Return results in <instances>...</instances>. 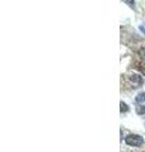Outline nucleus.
I'll return each instance as SVG.
<instances>
[{"instance_id": "obj_6", "label": "nucleus", "mask_w": 145, "mask_h": 152, "mask_svg": "<svg viewBox=\"0 0 145 152\" xmlns=\"http://www.w3.org/2000/svg\"><path fill=\"white\" fill-rule=\"evenodd\" d=\"M138 69H139V71H141V72L145 75V65H143V64H141V65H139V66H138Z\"/></svg>"}, {"instance_id": "obj_1", "label": "nucleus", "mask_w": 145, "mask_h": 152, "mask_svg": "<svg viewBox=\"0 0 145 152\" xmlns=\"http://www.w3.org/2000/svg\"><path fill=\"white\" fill-rule=\"evenodd\" d=\"M125 143L127 146H132V147H140L144 145V138L139 134H130L125 138Z\"/></svg>"}, {"instance_id": "obj_7", "label": "nucleus", "mask_w": 145, "mask_h": 152, "mask_svg": "<svg viewBox=\"0 0 145 152\" xmlns=\"http://www.w3.org/2000/svg\"><path fill=\"white\" fill-rule=\"evenodd\" d=\"M139 55H140V56H141V57H143V58L145 60V47H144V48H141V50H140V51H139Z\"/></svg>"}, {"instance_id": "obj_3", "label": "nucleus", "mask_w": 145, "mask_h": 152, "mask_svg": "<svg viewBox=\"0 0 145 152\" xmlns=\"http://www.w3.org/2000/svg\"><path fill=\"white\" fill-rule=\"evenodd\" d=\"M135 99H136V102H138V103H140V104L144 103V102H145V91L139 93V94L136 95V98H135Z\"/></svg>"}, {"instance_id": "obj_4", "label": "nucleus", "mask_w": 145, "mask_h": 152, "mask_svg": "<svg viewBox=\"0 0 145 152\" xmlns=\"http://www.w3.org/2000/svg\"><path fill=\"white\" fill-rule=\"evenodd\" d=\"M120 110H121V113H126V112H129V107H127V104L126 103H124V102H121L120 103Z\"/></svg>"}, {"instance_id": "obj_5", "label": "nucleus", "mask_w": 145, "mask_h": 152, "mask_svg": "<svg viewBox=\"0 0 145 152\" xmlns=\"http://www.w3.org/2000/svg\"><path fill=\"white\" fill-rule=\"evenodd\" d=\"M136 113L139 114V115H141V114H145V105H138L136 107Z\"/></svg>"}, {"instance_id": "obj_2", "label": "nucleus", "mask_w": 145, "mask_h": 152, "mask_svg": "<svg viewBox=\"0 0 145 152\" xmlns=\"http://www.w3.org/2000/svg\"><path fill=\"white\" fill-rule=\"evenodd\" d=\"M129 80H130V83L134 85V88H138V86H140V85L144 83V79L140 75H136V74L130 75L129 76Z\"/></svg>"}, {"instance_id": "obj_8", "label": "nucleus", "mask_w": 145, "mask_h": 152, "mask_svg": "<svg viewBox=\"0 0 145 152\" xmlns=\"http://www.w3.org/2000/svg\"><path fill=\"white\" fill-rule=\"evenodd\" d=\"M139 28H140V31H141V32L144 33V34H145V24H141V26H140Z\"/></svg>"}]
</instances>
